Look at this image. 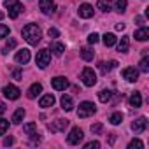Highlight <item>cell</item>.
Returning a JSON list of instances; mask_svg holds the SVG:
<instances>
[{"mask_svg": "<svg viewBox=\"0 0 149 149\" xmlns=\"http://www.w3.org/2000/svg\"><path fill=\"white\" fill-rule=\"evenodd\" d=\"M23 39L30 44V46H37L39 42H40V39H42V32H40V28L37 26V25H33V23H28L26 26H23Z\"/></svg>", "mask_w": 149, "mask_h": 149, "instance_id": "cell-1", "label": "cell"}, {"mask_svg": "<svg viewBox=\"0 0 149 149\" xmlns=\"http://www.w3.org/2000/svg\"><path fill=\"white\" fill-rule=\"evenodd\" d=\"M6 7H7L9 18H13V19H16L23 13V6H21L19 0H6Z\"/></svg>", "mask_w": 149, "mask_h": 149, "instance_id": "cell-2", "label": "cell"}, {"mask_svg": "<svg viewBox=\"0 0 149 149\" xmlns=\"http://www.w3.org/2000/svg\"><path fill=\"white\" fill-rule=\"evenodd\" d=\"M97 112V107H95V104L93 102H83V104H79V109H77V116L79 118H90V116H93Z\"/></svg>", "mask_w": 149, "mask_h": 149, "instance_id": "cell-3", "label": "cell"}, {"mask_svg": "<svg viewBox=\"0 0 149 149\" xmlns=\"http://www.w3.org/2000/svg\"><path fill=\"white\" fill-rule=\"evenodd\" d=\"M81 81L84 86H95L97 84V74L93 72V68L86 67L83 72H81Z\"/></svg>", "mask_w": 149, "mask_h": 149, "instance_id": "cell-4", "label": "cell"}, {"mask_svg": "<svg viewBox=\"0 0 149 149\" xmlns=\"http://www.w3.org/2000/svg\"><path fill=\"white\" fill-rule=\"evenodd\" d=\"M49 61H51V54H49V51H47V49H40V51L37 53V58H35L37 67H39V68H46V67L49 65Z\"/></svg>", "mask_w": 149, "mask_h": 149, "instance_id": "cell-5", "label": "cell"}, {"mask_svg": "<svg viewBox=\"0 0 149 149\" xmlns=\"http://www.w3.org/2000/svg\"><path fill=\"white\" fill-rule=\"evenodd\" d=\"M67 126H68V119H54L47 125V130L51 133H58V132H65Z\"/></svg>", "mask_w": 149, "mask_h": 149, "instance_id": "cell-6", "label": "cell"}, {"mask_svg": "<svg viewBox=\"0 0 149 149\" xmlns=\"http://www.w3.org/2000/svg\"><path fill=\"white\" fill-rule=\"evenodd\" d=\"M83 137H84L83 130L76 126V128H72V130H70V133H68V137H67V142H68L70 146H76V144H79V142L83 140Z\"/></svg>", "mask_w": 149, "mask_h": 149, "instance_id": "cell-7", "label": "cell"}, {"mask_svg": "<svg viewBox=\"0 0 149 149\" xmlns=\"http://www.w3.org/2000/svg\"><path fill=\"white\" fill-rule=\"evenodd\" d=\"M39 7L44 14H54L56 11V4L53 0H39Z\"/></svg>", "mask_w": 149, "mask_h": 149, "instance_id": "cell-8", "label": "cell"}, {"mask_svg": "<svg viewBox=\"0 0 149 149\" xmlns=\"http://www.w3.org/2000/svg\"><path fill=\"white\" fill-rule=\"evenodd\" d=\"M2 93H4V95L9 98V100H18L21 91H19V88H16L14 84H7V86L2 90Z\"/></svg>", "mask_w": 149, "mask_h": 149, "instance_id": "cell-9", "label": "cell"}, {"mask_svg": "<svg viewBox=\"0 0 149 149\" xmlns=\"http://www.w3.org/2000/svg\"><path fill=\"white\" fill-rule=\"evenodd\" d=\"M51 86L56 90V91H65L67 88H68V81L65 79V77H61V76H58V77H54V79H51Z\"/></svg>", "mask_w": 149, "mask_h": 149, "instance_id": "cell-10", "label": "cell"}, {"mask_svg": "<svg viewBox=\"0 0 149 149\" xmlns=\"http://www.w3.org/2000/svg\"><path fill=\"white\" fill-rule=\"evenodd\" d=\"M146 128H147V119H146L144 116H140L139 119H135V121L132 123V130H133L135 133H142Z\"/></svg>", "mask_w": 149, "mask_h": 149, "instance_id": "cell-11", "label": "cell"}, {"mask_svg": "<svg viewBox=\"0 0 149 149\" xmlns=\"http://www.w3.org/2000/svg\"><path fill=\"white\" fill-rule=\"evenodd\" d=\"M123 77H125L126 81L133 83V81H137V79H139V70H137L135 67H126V68L123 70Z\"/></svg>", "mask_w": 149, "mask_h": 149, "instance_id": "cell-12", "label": "cell"}, {"mask_svg": "<svg viewBox=\"0 0 149 149\" xmlns=\"http://www.w3.org/2000/svg\"><path fill=\"white\" fill-rule=\"evenodd\" d=\"M14 60H16L19 65L28 63V61H30V51H28V49H21V51H18L16 56H14Z\"/></svg>", "mask_w": 149, "mask_h": 149, "instance_id": "cell-13", "label": "cell"}, {"mask_svg": "<svg viewBox=\"0 0 149 149\" xmlns=\"http://www.w3.org/2000/svg\"><path fill=\"white\" fill-rule=\"evenodd\" d=\"M79 16L84 18V19L91 18V16H93V7H91L90 4H81V6H79Z\"/></svg>", "mask_w": 149, "mask_h": 149, "instance_id": "cell-14", "label": "cell"}, {"mask_svg": "<svg viewBox=\"0 0 149 149\" xmlns=\"http://www.w3.org/2000/svg\"><path fill=\"white\" fill-rule=\"evenodd\" d=\"M60 104H61V109L67 111V112H70V111L74 109V100H72L68 95H63L61 100H60Z\"/></svg>", "mask_w": 149, "mask_h": 149, "instance_id": "cell-15", "label": "cell"}, {"mask_svg": "<svg viewBox=\"0 0 149 149\" xmlns=\"http://www.w3.org/2000/svg\"><path fill=\"white\" fill-rule=\"evenodd\" d=\"M40 93H42V84L35 83V84H32V86L28 88L26 97H28V98H35V97H37V95H40Z\"/></svg>", "mask_w": 149, "mask_h": 149, "instance_id": "cell-16", "label": "cell"}, {"mask_svg": "<svg viewBox=\"0 0 149 149\" xmlns=\"http://www.w3.org/2000/svg\"><path fill=\"white\" fill-rule=\"evenodd\" d=\"M140 105H142V95H140L139 91H133V93H132V97H130V107L139 109Z\"/></svg>", "mask_w": 149, "mask_h": 149, "instance_id": "cell-17", "label": "cell"}, {"mask_svg": "<svg viewBox=\"0 0 149 149\" xmlns=\"http://www.w3.org/2000/svg\"><path fill=\"white\" fill-rule=\"evenodd\" d=\"M39 105L44 107V109H46V107H53V105H54V97H53L51 93H49V95H44V97L39 100Z\"/></svg>", "mask_w": 149, "mask_h": 149, "instance_id": "cell-18", "label": "cell"}, {"mask_svg": "<svg viewBox=\"0 0 149 149\" xmlns=\"http://www.w3.org/2000/svg\"><path fill=\"white\" fill-rule=\"evenodd\" d=\"M135 39H137V40H140V42H144V40H147V39H149V30H147L146 26H142V28H139V30L135 32Z\"/></svg>", "mask_w": 149, "mask_h": 149, "instance_id": "cell-19", "label": "cell"}, {"mask_svg": "<svg viewBox=\"0 0 149 149\" xmlns=\"http://www.w3.org/2000/svg\"><path fill=\"white\" fill-rule=\"evenodd\" d=\"M98 67H100L102 74H107V72H111L112 68H116V67H118V61H116V60H112V61H109V63H104V61H102Z\"/></svg>", "mask_w": 149, "mask_h": 149, "instance_id": "cell-20", "label": "cell"}, {"mask_svg": "<svg viewBox=\"0 0 149 149\" xmlns=\"http://www.w3.org/2000/svg\"><path fill=\"white\" fill-rule=\"evenodd\" d=\"M23 118H25V109H23V107H19V109L13 114V119H11V121H13L14 125H19V123L23 121Z\"/></svg>", "mask_w": 149, "mask_h": 149, "instance_id": "cell-21", "label": "cell"}, {"mask_svg": "<svg viewBox=\"0 0 149 149\" xmlns=\"http://www.w3.org/2000/svg\"><path fill=\"white\" fill-rule=\"evenodd\" d=\"M93 56H95V51H93V49H90V47H83V49H81V58H83V60L91 61Z\"/></svg>", "mask_w": 149, "mask_h": 149, "instance_id": "cell-22", "label": "cell"}, {"mask_svg": "<svg viewBox=\"0 0 149 149\" xmlns=\"http://www.w3.org/2000/svg\"><path fill=\"white\" fill-rule=\"evenodd\" d=\"M128 47H130V40H128V37H121V40H119V44H118V51H119V53H126Z\"/></svg>", "mask_w": 149, "mask_h": 149, "instance_id": "cell-23", "label": "cell"}, {"mask_svg": "<svg viewBox=\"0 0 149 149\" xmlns=\"http://www.w3.org/2000/svg\"><path fill=\"white\" fill-rule=\"evenodd\" d=\"M51 51H53L56 56H61V54H63V51H65V46H63L61 42H53V46H51Z\"/></svg>", "mask_w": 149, "mask_h": 149, "instance_id": "cell-24", "label": "cell"}, {"mask_svg": "<svg viewBox=\"0 0 149 149\" xmlns=\"http://www.w3.org/2000/svg\"><path fill=\"white\" fill-rule=\"evenodd\" d=\"M102 40H104V44H105L107 47H111V46L116 44V35H114V33H105Z\"/></svg>", "mask_w": 149, "mask_h": 149, "instance_id": "cell-25", "label": "cell"}, {"mask_svg": "<svg viewBox=\"0 0 149 149\" xmlns=\"http://www.w3.org/2000/svg\"><path fill=\"white\" fill-rule=\"evenodd\" d=\"M23 132H25L26 135H35V133H37V125H35V123H26V125L23 126Z\"/></svg>", "mask_w": 149, "mask_h": 149, "instance_id": "cell-26", "label": "cell"}, {"mask_svg": "<svg viewBox=\"0 0 149 149\" xmlns=\"http://www.w3.org/2000/svg\"><path fill=\"white\" fill-rule=\"evenodd\" d=\"M126 0H114V9L118 11V13H125L126 11Z\"/></svg>", "mask_w": 149, "mask_h": 149, "instance_id": "cell-27", "label": "cell"}, {"mask_svg": "<svg viewBox=\"0 0 149 149\" xmlns=\"http://www.w3.org/2000/svg\"><path fill=\"white\" fill-rule=\"evenodd\" d=\"M111 97H112V93H111L109 90H102V91L98 93V100L104 102V104H107V102L111 100Z\"/></svg>", "mask_w": 149, "mask_h": 149, "instance_id": "cell-28", "label": "cell"}, {"mask_svg": "<svg viewBox=\"0 0 149 149\" xmlns=\"http://www.w3.org/2000/svg\"><path fill=\"white\" fill-rule=\"evenodd\" d=\"M16 44H18V42H16V39H9V40L6 42V46H4V49H2V53H4V54H7L11 49H14V47H16Z\"/></svg>", "mask_w": 149, "mask_h": 149, "instance_id": "cell-29", "label": "cell"}, {"mask_svg": "<svg viewBox=\"0 0 149 149\" xmlns=\"http://www.w3.org/2000/svg\"><path fill=\"white\" fill-rule=\"evenodd\" d=\"M139 70L144 72V74L149 72V58H142V60H140V63H139Z\"/></svg>", "mask_w": 149, "mask_h": 149, "instance_id": "cell-30", "label": "cell"}, {"mask_svg": "<svg viewBox=\"0 0 149 149\" xmlns=\"http://www.w3.org/2000/svg\"><path fill=\"white\" fill-rule=\"evenodd\" d=\"M109 121H111L112 125H119V123L123 121V114H121V112H112L111 118H109Z\"/></svg>", "mask_w": 149, "mask_h": 149, "instance_id": "cell-31", "label": "cell"}, {"mask_svg": "<svg viewBox=\"0 0 149 149\" xmlns=\"http://www.w3.org/2000/svg\"><path fill=\"white\" fill-rule=\"evenodd\" d=\"M100 11H104V13H107V11H111V2L109 0H98V6H97Z\"/></svg>", "mask_w": 149, "mask_h": 149, "instance_id": "cell-32", "label": "cell"}, {"mask_svg": "<svg viewBox=\"0 0 149 149\" xmlns=\"http://www.w3.org/2000/svg\"><path fill=\"white\" fill-rule=\"evenodd\" d=\"M7 128H9V121L4 119V118H0V135H4L7 132Z\"/></svg>", "mask_w": 149, "mask_h": 149, "instance_id": "cell-33", "label": "cell"}, {"mask_svg": "<svg viewBox=\"0 0 149 149\" xmlns=\"http://www.w3.org/2000/svg\"><path fill=\"white\" fill-rule=\"evenodd\" d=\"M128 147H130V149H135V147H137V149H142V147H144V144H142L139 139H133V140L128 144Z\"/></svg>", "mask_w": 149, "mask_h": 149, "instance_id": "cell-34", "label": "cell"}, {"mask_svg": "<svg viewBox=\"0 0 149 149\" xmlns=\"http://www.w3.org/2000/svg\"><path fill=\"white\" fill-rule=\"evenodd\" d=\"M9 26L7 25H0V39H6L7 35H9Z\"/></svg>", "mask_w": 149, "mask_h": 149, "instance_id": "cell-35", "label": "cell"}, {"mask_svg": "<svg viewBox=\"0 0 149 149\" xmlns=\"http://www.w3.org/2000/svg\"><path fill=\"white\" fill-rule=\"evenodd\" d=\"M11 72H13V77H14L16 81H23V79H21V70H19L18 67H13Z\"/></svg>", "mask_w": 149, "mask_h": 149, "instance_id": "cell-36", "label": "cell"}, {"mask_svg": "<svg viewBox=\"0 0 149 149\" xmlns=\"http://www.w3.org/2000/svg\"><path fill=\"white\" fill-rule=\"evenodd\" d=\"M98 40H100L98 33H95V32H93V33H90V35H88V42H90V44H97Z\"/></svg>", "mask_w": 149, "mask_h": 149, "instance_id": "cell-37", "label": "cell"}, {"mask_svg": "<svg viewBox=\"0 0 149 149\" xmlns=\"http://www.w3.org/2000/svg\"><path fill=\"white\" fill-rule=\"evenodd\" d=\"M102 130H104L102 123H95V125H91V132H93V133H100Z\"/></svg>", "mask_w": 149, "mask_h": 149, "instance_id": "cell-38", "label": "cell"}, {"mask_svg": "<svg viewBox=\"0 0 149 149\" xmlns=\"http://www.w3.org/2000/svg\"><path fill=\"white\" fill-rule=\"evenodd\" d=\"M84 147H86V149H98V147H100V142L93 140V142H88V144H86Z\"/></svg>", "mask_w": 149, "mask_h": 149, "instance_id": "cell-39", "label": "cell"}, {"mask_svg": "<svg viewBox=\"0 0 149 149\" xmlns=\"http://www.w3.org/2000/svg\"><path fill=\"white\" fill-rule=\"evenodd\" d=\"M47 35H49V37H53V39H56V37L60 35V32H58L56 28H49V30H47Z\"/></svg>", "mask_w": 149, "mask_h": 149, "instance_id": "cell-40", "label": "cell"}, {"mask_svg": "<svg viewBox=\"0 0 149 149\" xmlns=\"http://www.w3.org/2000/svg\"><path fill=\"white\" fill-rule=\"evenodd\" d=\"M13 144H14V139H13V137H6V139H4V146H6V147H9V146H13Z\"/></svg>", "mask_w": 149, "mask_h": 149, "instance_id": "cell-41", "label": "cell"}, {"mask_svg": "<svg viewBox=\"0 0 149 149\" xmlns=\"http://www.w3.org/2000/svg\"><path fill=\"white\" fill-rule=\"evenodd\" d=\"M135 23L140 25V26H144V18L142 16H135Z\"/></svg>", "mask_w": 149, "mask_h": 149, "instance_id": "cell-42", "label": "cell"}, {"mask_svg": "<svg viewBox=\"0 0 149 149\" xmlns=\"http://www.w3.org/2000/svg\"><path fill=\"white\" fill-rule=\"evenodd\" d=\"M6 111H7V107H6V104H4V102H0V114H4Z\"/></svg>", "mask_w": 149, "mask_h": 149, "instance_id": "cell-43", "label": "cell"}, {"mask_svg": "<svg viewBox=\"0 0 149 149\" xmlns=\"http://www.w3.org/2000/svg\"><path fill=\"white\" fill-rule=\"evenodd\" d=\"M116 30H125V25H123V23H118V25H116Z\"/></svg>", "mask_w": 149, "mask_h": 149, "instance_id": "cell-44", "label": "cell"}, {"mask_svg": "<svg viewBox=\"0 0 149 149\" xmlns=\"http://www.w3.org/2000/svg\"><path fill=\"white\" fill-rule=\"evenodd\" d=\"M0 19H4V13L2 11H0Z\"/></svg>", "mask_w": 149, "mask_h": 149, "instance_id": "cell-45", "label": "cell"}]
</instances>
